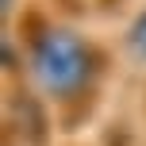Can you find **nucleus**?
Masks as SVG:
<instances>
[{
	"instance_id": "obj_2",
	"label": "nucleus",
	"mask_w": 146,
	"mask_h": 146,
	"mask_svg": "<svg viewBox=\"0 0 146 146\" xmlns=\"http://www.w3.org/2000/svg\"><path fill=\"white\" fill-rule=\"evenodd\" d=\"M135 50H139V54H146V15L139 19V27H135Z\"/></svg>"
},
{
	"instance_id": "obj_1",
	"label": "nucleus",
	"mask_w": 146,
	"mask_h": 146,
	"mask_svg": "<svg viewBox=\"0 0 146 146\" xmlns=\"http://www.w3.org/2000/svg\"><path fill=\"white\" fill-rule=\"evenodd\" d=\"M38 77L50 88H73L85 77V54L69 35H50L38 46Z\"/></svg>"
}]
</instances>
